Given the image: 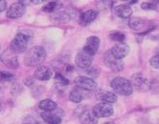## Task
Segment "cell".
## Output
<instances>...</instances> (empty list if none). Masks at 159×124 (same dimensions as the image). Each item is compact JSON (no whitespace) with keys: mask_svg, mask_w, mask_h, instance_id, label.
I'll list each match as a JSON object with an SVG mask.
<instances>
[{"mask_svg":"<svg viewBox=\"0 0 159 124\" xmlns=\"http://www.w3.org/2000/svg\"><path fill=\"white\" fill-rule=\"evenodd\" d=\"M47 58V53L45 49L42 46H34L31 48L25 54L23 62L26 66L35 68V67H40L45 62Z\"/></svg>","mask_w":159,"mask_h":124,"instance_id":"cell-1","label":"cell"},{"mask_svg":"<svg viewBox=\"0 0 159 124\" xmlns=\"http://www.w3.org/2000/svg\"><path fill=\"white\" fill-rule=\"evenodd\" d=\"M34 35L31 30H20L11 41L10 48L16 53H24L27 50L29 43L31 42Z\"/></svg>","mask_w":159,"mask_h":124,"instance_id":"cell-2","label":"cell"},{"mask_svg":"<svg viewBox=\"0 0 159 124\" xmlns=\"http://www.w3.org/2000/svg\"><path fill=\"white\" fill-rule=\"evenodd\" d=\"M110 87L114 91V93L121 96H130L133 92V87L130 80L127 79L126 77L118 76L115 77L110 83Z\"/></svg>","mask_w":159,"mask_h":124,"instance_id":"cell-3","label":"cell"},{"mask_svg":"<svg viewBox=\"0 0 159 124\" xmlns=\"http://www.w3.org/2000/svg\"><path fill=\"white\" fill-rule=\"evenodd\" d=\"M129 26L131 30L135 32H141V35H146L152 30L151 26V22L144 18L140 17H132L129 21Z\"/></svg>","mask_w":159,"mask_h":124,"instance_id":"cell-4","label":"cell"},{"mask_svg":"<svg viewBox=\"0 0 159 124\" xmlns=\"http://www.w3.org/2000/svg\"><path fill=\"white\" fill-rule=\"evenodd\" d=\"M130 82L132 87H134L136 90H138L140 92H146L151 88V82L149 78L141 73H136L132 75L130 78Z\"/></svg>","mask_w":159,"mask_h":124,"instance_id":"cell-5","label":"cell"},{"mask_svg":"<svg viewBox=\"0 0 159 124\" xmlns=\"http://www.w3.org/2000/svg\"><path fill=\"white\" fill-rule=\"evenodd\" d=\"M104 62L107 68L113 73H119L124 70V62L122 60L116 59L111 53L110 50L106 53L104 56Z\"/></svg>","mask_w":159,"mask_h":124,"instance_id":"cell-6","label":"cell"},{"mask_svg":"<svg viewBox=\"0 0 159 124\" xmlns=\"http://www.w3.org/2000/svg\"><path fill=\"white\" fill-rule=\"evenodd\" d=\"M0 59H1L2 63L10 69L16 70L19 66V62L17 59L16 53L11 50V48H8L1 53V58Z\"/></svg>","mask_w":159,"mask_h":124,"instance_id":"cell-7","label":"cell"},{"mask_svg":"<svg viewBox=\"0 0 159 124\" xmlns=\"http://www.w3.org/2000/svg\"><path fill=\"white\" fill-rule=\"evenodd\" d=\"M26 11V4L24 1H17L11 5L7 11L6 15L10 19H17L23 16Z\"/></svg>","mask_w":159,"mask_h":124,"instance_id":"cell-8","label":"cell"},{"mask_svg":"<svg viewBox=\"0 0 159 124\" xmlns=\"http://www.w3.org/2000/svg\"><path fill=\"white\" fill-rule=\"evenodd\" d=\"M92 113L93 115L98 118H109L113 115V107L109 103L106 102H100L92 108Z\"/></svg>","mask_w":159,"mask_h":124,"instance_id":"cell-9","label":"cell"},{"mask_svg":"<svg viewBox=\"0 0 159 124\" xmlns=\"http://www.w3.org/2000/svg\"><path fill=\"white\" fill-rule=\"evenodd\" d=\"M93 61V55L89 54L88 53H86L85 51L82 50L80 51L77 55H76V58H75V63L76 65L81 69H88L90 66L92 64Z\"/></svg>","mask_w":159,"mask_h":124,"instance_id":"cell-10","label":"cell"},{"mask_svg":"<svg viewBox=\"0 0 159 124\" xmlns=\"http://www.w3.org/2000/svg\"><path fill=\"white\" fill-rule=\"evenodd\" d=\"M75 84L77 87L81 88L85 91H94L97 89L98 84L92 78L87 77L85 75H79L75 79Z\"/></svg>","mask_w":159,"mask_h":124,"instance_id":"cell-11","label":"cell"},{"mask_svg":"<svg viewBox=\"0 0 159 124\" xmlns=\"http://www.w3.org/2000/svg\"><path fill=\"white\" fill-rule=\"evenodd\" d=\"M129 51H130L129 46L125 42L117 43L110 49V52L113 54V56L118 60H122L125 56H127L129 54Z\"/></svg>","mask_w":159,"mask_h":124,"instance_id":"cell-12","label":"cell"},{"mask_svg":"<svg viewBox=\"0 0 159 124\" xmlns=\"http://www.w3.org/2000/svg\"><path fill=\"white\" fill-rule=\"evenodd\" d=\"M99 47H100V38L92 36L87 37L83 50L85 51L86 53H88L89 54L94 55L97 53Z\"/></svg>","mask_w":159,"mask_h":124,"instance_id":"cell-13","label":"cell"},{"mask_svg":"<svg viewBox=\"0 0 159 124\" xmlns=\"http://www.w3.org/2000/svg\"><path fill=\"white\" fill-rule=\"evenodd\" d=\"M60 110V109H59ZM59 110L56 109L52 112H43L41 114V118L45 124H61V116L59 115Z\"/></svg>","mask_w":159,"mask_h":124,"instance_id":"cell-14","label":"cell"},{"mask_svg":"<svg viewBox=\"0 0 159 124\" xmlns=\"http://www.w3.org/2000/svg\"><path fill=\"white\" fill-rule=\"evenodd\" d=\"M52 75H53L52 70L49 67L43 66V65L37 68L35 74H34V77L39 81H47L52 77Z\"/></svg>","mask_w":159,"mask_h":124,"instance_id":"cell-15","label":"cell"},{"mask_svg":"<svg viewBox=\"0 0 159 124\" xmlns=\"http://www.w3.org/2000/svg\"><path fill=\"white\" fill-rule=\"evenodd\" d=\"M99 15V12L96 10H88L86 12L83 13L80 16V25L83 26V27H85L87 25H89L90 23H92V22L97 18Z\"/></svg>","mask_w":159,"mask_h":124,"instance_id":"cell-16","label":"cell"},{"mask_svg":"<svg viewBox=\"0 0 159 124\" xmlns=\"http://www.w3.org/2000/svg\"><path fill=\"white\" fill-rule=\"evenodd\" d=\"M96 97L99 100L103 101V102L109 103V104L115 103L117 101V96L114 93L109 92V91H104V90H100V91H98L96 94Z\"/></svg>","mask_w":159,"mask_h":124,"instance_id":"cell-17","label":"cell"},{"mask_svg":"<svg viewBox=\"0 0 159 124\" xmlns=\"http://www.w3.org/2000/svg\"><path fill=\"white\" fill-rule=\"evenodd\" d=\"M114 13L118 17L123 18V19H127V18H129L130 15H132V10L129 5L121 4L114 8Z\"/></svg>","mask_w":159,"mask_h":124,"instance_id":"cell-18","label":"cell"},{"mask_svg":"<svg viewBox=\"0 0 159 124\" xmlns=\"http://www.w3.org/2000/svg\"><path fill=\"white\" fill-rule=\"evenodd\" d=\"M80 122L81 124H98V118L93 115L92 112L86 110L80 115Z\"/></svg>","mask_w":159,"mask_h":124,"instance_id":"cell-19","label":"cell"},{"mask_svg":"<svg viewBox=\"0 0 159 124\" xmlns=\"http://www.w3.org/2000/svg\"><path fill=\"white\" fill-rule=\"evenodd\" d=\"M39 107L41 110H43L44 112H52V111H55L57 108H58V105H57V103L54 100L47 98V99L41 100L39 104Z\"/></svg>","mask_w":159,"mask_h":124,"instance_id":"cell-20","label":"cell"},{"mask_svg":"<svg viewBox=\"0 0 159 124\" xmlns=\"http://www.w3.org/2000/svg\"><path fill=\"white\" fill-rule=\"evenodd\" d=\"M61 7H62L61 2L51 1V2H48L46 5L43 6L42 11H43V12H45V13H54V12H56V11L60 10Z\"/></svg>","mask_w":159,"mask_h":124,"instance_id":"cell-21","label":"cell"},{"mask_svg":"<svg viewBox=\"0 0 159 124\" xmlns=\"http://www.w3.org/2000/svg\"><path fill=\"white\" fill-rule=\"evenodd\" d=\"M55 80H56V83L58 84L59 86H67L69 84V80L67 79V78L60 72H57L56 75H55Z\"/></svg>","mask_w":159,"mask_h":124,"instance_id":"cell-22","label":"cell"},{"mask_svg":"<svg viewBox=\"0 0 159 124\" xmlns=\"http://www.w3.org/2000/svg\"><path fill=\"white\" fill-rule=\"evenodd\" d=\"M15 75L7 72V71H0V81L2 82H12L15 80Z\"/></svg>","mask_w":159,"mask_h":124,"instance_id":"cell-23","label":"cell"},{"mask_svg":"<svg viewBox=\"0 0 159 124\" xmlns=\"http://www.w3.org/2000/svg\"><path fill=\"white\" fill-rule=\"evenodd\" d=\"M69 99L74 103H80L83 100V96L78 90H72L69 94Z\"/></svg>","mask_w":159,"mask_h":124,"instance_id":"cell-24","label":"cell"},{"mask_svg":"<svg viewBox=\"0 0 159 124\" xmlns=\"http://www.w3.org/2000/svg\"><path fill=\"white\" fill-rule=\"evenodd\" d=\"M109 38L113 41H116L118 43H123L126 39V36L121 32H113L109 35Z\"/></svg>","mask_w":159,"mask_h":124,"instance_id":"cell-25","label":"cell"},{"mask_svg":"<svg viewBox=\"0 0 159 124\" xmlns=\"http://www.w3.org/2000/svg\"><path fill=\"white\" fill-rule=\"evenodd\" d=\"M85 76L90 77V78H96L100 75L101 70L99 68H95V67H89L88 69L84 71Z\"/></svg>","mask_w":159,"mask_h":124,"instance_id":"cell-26","label":"cell"},{"mask_svg":"<svg viewBox=\"0 0 159 124\" xmlns=\"http://www.w3.org/2000/svg\"><path fill=\"white\" fill-rule=\"evenodd\" d=\"M157 8L158 6L155 2H143L141 4V9L146 11H155Z\"/></svg>","mask_w":159,"mask_h":124,"instance_id":"cell-27","label":"cell"},{"mask_svg":"<svg viewBox=\"0 0 159 124\" xmlns=\"http://www.w3.org/2000/svg\"><path fill=\"white\" fill-rule=\"evenodd\" d=\"M22 124H40L39 121L32 116H27L22 120Z\"/></svg>","mask_w":159,"mask_h":124,"instance_id":"cell-28","label":"cell"},{"mask_svg":"<svg viewBox=\"0 0 159 124\" xmlns=\"http://www.w3.org/2000/svg\"><path fill=\"white\" fill-rule=\"evenodd\" d=\"M150 65L154 69H159V54H156L150 59Z\"/></svg>","mask_w":159,"mask_h":124,"instance_id":"cell-29","label":"cell"},{"mask_svg":"<svg viewBox=\"0 0 159 124\" xmlns=\"http://www.w3.org/2000/svg\"><path fill=\"white\" fill-rule=\"evenodd\" d=\"M7 9V1L5 0H0V13H3Z\"/></svg>","mask_w":159,"mask_h":124,"instance_id":"cell-30","label":"cell"},{"mask_svg":"<svg viewBox=\"0 0 159 124\" xmlns=\"http://www.w3.org/2000/svg\"><path fill=\"white\" fill-rule=\"evenodd\" d=\"M137 3V1H129L128 4H136Z\"/></svg>","mask_w":159,"mask_h":124,"instance_id":"cell-31","label":"cell"},{"mask_svg":"<svg viewBox=\"0 0 159 124\" xmlns=\"http://www.w3.org/2000/svg\"><path fill=\"white\" fill-rule=\"evenodd\" d=\"M33 3H35V4H39V3H41L42 1H32Z\"/></svg>","mask_w":159,"mask_h":124,"instance_id":"cell-32","label":"cell"},{"mask_svg":"<svg viewBox=\"0 0 159 124\" xmlns=\"http://www.w3.org/2000/svg\"><path fill=\"white\" fill-rule=\"evenodd\" d=\"M105 124H115L114 122H112V121H108V122H106Z\"/></svg>","mask_w":159,"mask_h":124,"instance_id":"cell-33","label":"cell"},{"mask_svg":"<svg viewBox=\"0 0 159 124\" xmlns=\"http://www.w3.org/2000/svg\"><path fill=\"white\" fill-rule=\"evenodd\" d=\"M1 109H2V105H1V101H0V111H1Z\"/></svg>","mask_w":159,"mask_h":124,"instance_id":"cell-34","label":"cell"},{"mask_svg":"<svg viewBox=\"0 0 159 124\" xmlns=\"http://www.w3.org/2000/svg\"><path fill=\"white\" fill-rule=\"evenodd\" d=\"M0 51H1V47H0ZM0 58H1V54H0Z\"/></svg>","mask_w":159,"mask_h":124,"instance_id":"cell-35","label":"cell"},{"mask_svg":"<svg viewBox=\"0 0 159 124\" xmlns=\"http://www.w3.org/2000/svg\"><path fill=\"white\" fill-rule=\"evenodd\" d=\"M157 3H159V1H157Z\"/></svg>","mask_w":159,"mask_h":124,"instance_id":"cell-36","label":"cell"}]
</instances>
